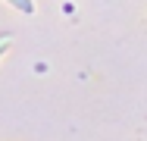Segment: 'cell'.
<instances>
[{
	"mask_svg": "<svg viewBox=\"0 0 147 141\" xmlns=\"http://www.w3.org/2000/svg\"><path fill=\"white\" fill-rule=\"evenodd\" d=\"M6 3H13V6L22 9V13H34V3H31V0H6Z\"/></svg>",
	"mask_w": 147,
	"mask_h": 141,
	"instance_id": "obj_1",
	"label": "cell"
},
{
	"mask_svg": "<svg viewBox=\"0 0 147 141\" xmlns=\"http://www.w3.org/2000/svg\"><path fill=\"white\" fill-rule=\"evenodd\" d=\"M6 44H9V31H0V54H3Z\"/></svg>",
	"mask_w": 147,
	"mask_h": 141,
	"instance_id": "obj_2",
	"label": "cell"
}]
</instances>
